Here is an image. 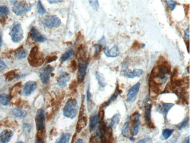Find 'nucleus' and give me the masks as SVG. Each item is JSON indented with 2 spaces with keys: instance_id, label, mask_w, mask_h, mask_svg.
Returning <instances> with one entry per match:
<instances>
[{
  "instance_id": "obj_15",
  "label": "nucleus",
  "mask_w": 190,
  "mask_h": 143,
  "mask_svg": "<svg viewBox=\"0 0 190 143\" xmlns=\"http://www.w3.org/2000/svg\"><path fill=\"white\" fill-rule=\"evenodd\" d=\"M152 105L151 104L147 103L145 106V119L146 125L149 128H154V124L151 120V111Z\"/></svg>"
},
{
  "instance_id": "obj_52",
  "label": "nucleus",
  "mask_w": 190,
  "mask_h": 143,
  "mask_svg": "<svg viewBox=\"0 0 190 143\" xmlns=\"http://www.w3.org/2000/svg\"><path fill=\"white\" fill-rule=\"evenodd\" d=\"M1 45H2V38L1 35H0V48L1 47Z\"/></svg>"
},
{
  "instance_id": "obj_28",
  "label": "nucleus",
  "mask_w": 190,
  "mask_h": 143,
  "mask_svg": "<svg viewBox=\"0 0 190 143\" xmlns=\"http://www.w3.org/2000/svg\"><path fill=\"white\" fill-rule=\"evenodd\" d=\"M96 76L100 86L103 88H105V86H106V83L103 75L99 72H97L96 73Z\"/></svg>"
},
{
  "instance_id": "obj_32",
  "label": "nucleus",
  "mask_w": 190,
  "mask_h": 143,
  "mask_svg": "<svg viewBox=\"0 0 190 143\" xmlns=\"http://www.w3.org/2000/svg\"><path fill=\"white\" fill-rule=\"evenodd\" d=\"M174 132L173 129H169V128H166L163 130L162 131V136L164 138V140H166L168 138L170 137V136L172 135V134Z\"/></svg>"
},
{
  "instance_id": "obj_21",
  "label": "nucleus",
  "mask_w": 190,
  "mask_h": 143,
  "mask_svg": "<svg viewBox=\"0 0 190 143\" xmlns=\"http://www.w3.org/2000/svg\"><path fill=\"white\" fill-rule=\"evenodd\" d=\"M101 143H112L113 142V132L112 128L108 126L106 134L101 138Z\"/></svg>"
},
{
  "instance_id": "obj_22",
  "label": "nucleus",
  "mask_w": 190,
  "mask_h": 143,
  "mask_svg": "<svg viewBox=\"0 0 190 143\" xmlns=\"http://www.w3.org/2000/svg\"><path fill=\"white\" fill-rule=\"evenodd\" d=\"M121 93H122V90L119 89V86L118 85L117 86H116V89H115V90L114 93L111 96V97H110V99H109L107 102H106L103 105V107L104 108V107H106L108 106H109L112 102H113L114 101H115V100L117 99L118 96Z\"/></svg>"
},
{
  "instance_id": "obj_53",
  "label": "nucleus",
  "mask_w": 190,
  "mask_h": 143,
  "mask_svg": "<svg viewBox=\"0 0 190 143\" xmlns=\"http://www.w3.org/2000/svg\"><path fill=\"white\" fill-rule=\"evenodd\" d=\"M185 143H189V137H188V138H187Z\"/></svg>"
},
{
  "instance_id": "obj_13",
  "label": "nucleus",
  "mask_w": 190,
  "mask_h": 143,
  "mask_svg": "<svg viewBox=\"0 0 190 143\" xmlns=\"http://www.w3.org/2000/svg\"><path fill=\"white\" fill-rule=\"evenodd\" d=\"M174 106V104L172 103H166L164 102H161L158 105L156 106V108L157 111L160 113L162 114L165 119H166L167 114L169 110Z\"/></svg>"
},
{
  "instance_id": "obj_46",
  "label": "nucleus",
  "mask_w": 190,
  "mask_h": 143,
  "mask_svg": "<svg viewBox=\"0 0 190 143\" xmlns=\"http://www.w3.org/2000/svg\"><path fill=\"white\" fill-rule=\"evenodd\" d=\"M87 102L88 103H91L92 102V100H91V95L90 93L89 90V89L87 90Z\"/></svg>"
},
{
  "instance_id": "obj_34",
  "label": "nucleus",
  "mask_w": 190,
  "mask_h": 143,
  "mask_svg": "<svg viewBox=\"0 0 190 143\" xmlns=\"http://www.w3.org/2000/svg\"><path fill=\"white\" fill-rule=\"evenodd\" d=\"M145 46V44H142L140 42H139L138 41L135 40L134 41V42L133 43V44H132V46L131 47V49L133 50L136 51V50H138L140 49L141 48H144Z\"/></svg>"
},
{
  "instance_id": "obj_33",
  "label": "nucleus",
  "mask_w": 190,
  "mask_h": 143,
  "mask_svg": "<svg viewBox=\"0 0 190 143\" xmlns=\"http://www.w3.org/2000/svg\"><path fill=\"white\" fill-rule=\"evenodd\" d=\"M9 101V96L7 94H3L0 95V104L6 106L8 104Z\"/></svg>"
},
{
  "instance_id": "obj_35",
  "label": "nucleus",
  "mask_w": 190,
  "mask_h": 143,
  "mask_svg": "<svg viewBox=\"0 0 190 143\" xmlns=\"http://www.w3.org/2000/svg\"><path fill=\"white\" fill-rule=\"evenodd\" d=\"M45 134H46L45 130L37 131V134H36V140L43 141L44 138L45 137Z\"/></svg>"
},
{
  "instance_id": "obj_10",
  "label": "nucleus",
  "mask_w": 190,
  "mask_h": 143,
  "mask_svg": "<svg viewBox=\"0 0 190 143\" xmlns=\"http://www.w3.org/2000/svg\"><path fill=\"white\" fill-rule=\"evenodd\" d=\"M140 87V83L138 82L136 83L135 85H134L133 86L128 90L127 96H126V102L128 103H132L136 100Z\"/></svg>"
},
{
  "instance_id": "obj_20",
  "label": "nucleus",
  "mask_w": 190,
  "mask_h": 143,
  "mask_svg": "<svg viewBox=\"0 0 190 143\" xmlns=\"http://www.w3.org/2000/svg\"><path fill=\"white\" fill-rule=\"evenodd\" d=\"M87 122H88V119L85 115L80 117L76 125V132L80 133L86 127L87 124Z\"/></svg>"
},
{
  "instance_id": "obj_27",
  "label": "nucleus",
  "mask_w": 190,
  "mask_h": 143,
  "mask_svg": "<svg viewBox=\"0 0 190 143\" xmlns=\"http://www.w3.org/2000/svg\"><path fill=\"white\" fill-rule=\"evenodd\" d=\"M12 114L13 115L17 117H19V118H22L26 116L27 114V112L25 110H21V109H14L12 111Z\"/></svg>"
},
{
  "instance_id": "obj_39",
  "label": "nucleus",
  "mask_w": 190,
  "mask_h": 143,
  "mask_svg": "<svg viewBox=\"0 0 190 143\" xmlns=\"http://www.w3.org/2000/svg\"><path fill=\"white\" fill-rule=\"evenodd\" d=\"M189 122V117L185 118L180 124H179L178 126H177V127L178 130H181L185 127H186L188 124Z\"/></svg>"
},
{
  "instance_id": "obj_54",
  "label": "nucleus",
  "mask_w": 190,
  "mask_h": 143,
  "mask_svg": "<svg viewBox=\"0 0 190 143\" xmlns=\"http://www.w3.org/2000/svg\"><path fill=\"white\" fill-rule=\"evenodd\" d=\"M35 143H44L43 141H39V140H36L35 141Z\"/></svg>"
},
{
  "instance_id": "obj_1",
  "label": "nucleus",
  "mask_w": 190,
  "mask_h": 143,
  "mask_svg": "<svg viewBox=\"0 0 190 143\" xmlns=\"http://www.w3.org/2000/svg\"><path fill=\"white\" fill-rule=\"evenodd\" d=\"M171 73V66L163 56L160 57L155 66L151 70L149 79L162 85L167 80V75Z\"/></svg>"
},
{
  "instance_id": "obj_19",
  "label": "nucleus",
  "mask_w": 190,
  "mask_h": 143,
  "mask_svg": "<svg viewBox=\"0 0 190 143\" xmlns=\"http://www.w3.org/2000/svg\"><path fill=\"white\" fill-rule=\"evenodd\" d=\"M70 76L69 73L65 72L60 75L57 79V85L61 88H65L66 86L67 82L70 80Z\"/></svg>"
},
{
  "instance_id": "obj_47",
  "label": "nucleus",
  "mask_w": 190,
  "mask_h": 143,
  "mask_svg": "<svg viewBox=\"0 0 190 143\" xmlns=\"http://www.w3.org/2000/svg\"><path fill=\"white\" fill-rule=\"evenodd\" d=\"M77 86V81L74 80L72 82V83L70 85V89H74Z\"/></svg>"
},
{
  "instance_id": "obj_55",
  "label": "nucleus",
  "mask_w": 190,
  "mask_h": 143,
  "mask_svg": "<svg viewBox=\"0 0 190 143\" xmlns=\"http://www.w3.org/2000/svg\"><path fill=\"white\" fill-rule=\"evenodd\" d=\"M17 143H23V142H22V141H19V142H17Z\"/></svg>"
},
{
  "instance_id": "obj_7",
  "label": "nucleus",
  "mask_w": 190,
  "mask_h": 143,
  "mask_svg": "<svg viewBox=\"0 0 190 143\" xmlns=\"http://www.w3.org/2000/svg\"><path fill=\"white\" fill-rule=\"evenodd\" d=\"M140 114L139 112H135L129 120L131 122V133L132 136H136L139 131V127L140 124Z\"/></svg>"
},
{
  "instance_id": "obj_29",
  "label": "nucleus",
  "mask_w": 190,
  "mask_h": 143,
  "mask_svg": "<svg viewBox=\"0 0 190 143\" xmlns=\"http://www.w3.org/2000/svg\"><path fill=\"white\" fill-rule=\"evenodd\" d=\"M73 53L74 51L73 49H69V50L66 52L60 58V61H61V62H64L67 61L69 58H70L73 55Z\"/></svg>"
},
{
  "instance_id": "obj_49",
  "label": "nucleus",
  "mask_w": 190,
  "mask_h": 143,
  "mask_svg": "<svg viewBox=\"0 0 190 143\" xmlns=\"http://www.w3.org/2000/svg\"><path fill=\"white\" fill-rule=\"evenodd\" d=\"M148 141H149V138H143L139 140L136 143H147Z\"/></svg>"
},
{
  "instance_id": "obj_14",
  "label": "nucleus",
  "mask_w": 190,
  "mask_h": 143,
  "mask_svg": "<svg viewBox=\"0 0 190 143\" xmlns=\"http://www.w3.org/2000/svg\"><path fill=\"white\" fill-rule=\"evenodd\" d=\"M37 87V83L34 81L27 82L23 86V94L28 96L30 95L34 92Z\"/></svg>"
},
{
  "instance_id": "obj_8",
  "label": "nucleus",
  "mask_w": 190,
  "mask_h": 143,
  "mask_svg": "<svg viewBox=\"0 0 190 143\" xmlns=\"http://www.w3.org/2000/svg\"><path fill=\"white\" fill-rule=\"evenodd\" d=\"M35 124L37 131L45 130V113L43 109H39L35 116Z\"/></svg>"
},
{
  "instance_id": "obj_12",
  "label": "nucleus",
  "mask_w": 190,
  "mask_h": 143,
  "mask_svg": "<svg viewBox=\"0 0 190 143\" xmlns=\"http://www.w3.org/2000/svg\"><path fill=\"white\" fill-rule=\"evenodd\" d=\"M30 37L32 40L36 42H44L47 40V38L43 34L38 32L35 27H32L30 31Z\"/></svg>"
},
{
  "instance_id": "obj_38",
  "label": "nucleus",
  "mask_w": 190,
  "mask_h": 143,
  "mask_svg": "<svg viewBox=\"0 0 190 143\" xmlns=\"http://www.w3.org/2000/svg\"><path fill=\"white\" fill-rule=\"evenodd\" d=\"M165 2L167 8H169L171 11H173L175 9V7L177 4L176 1H171V0H170V1H166Z\"/></svg>"
},
{
  "instance_id": "obj_51",
  "label": "nucleus",
  "mask_w": 190,
  "mask_h": 143,
  "mask_svg": "<svg viewBox=\"0 0 190 143\" xmlns=\"http://www.w3.org/2000/svg\"><path fill=\"white\" fill-rule=\"evenodd\" d=\"M75 143H84V142L83 141V140H81V139H79V140H78Z\"/></svg>"
},
{
  "instance_id": "obj_3",
  "label": "nucleus",
  "mask_w": 190,
  "mask_h": 143,
  "mask_svg": "<svg viewBox=\"0 0 190 143\" xmlns=\"http://www.w3.org/2000/svg\"><path fill=\"white\" fill-rule=\"evenodd\" d=\"M77 102L74 99L69 100L63 108V115L70 119L76 117L78 113Z\"/></svg>"
},
{
  "instance_id": "obj_37",
  "label": "nucleus",
  "mask_w": 190,
  "mask_h": 143,
  "mask_svg": "<svg viewBox=\"0 0 190 143\" xmlns=\"http://www.w3.org/2000/svg\"><path fill=\"white\" fill-rule=\"evenodd\" d=\"M9 8L6 6H0V16L4 17L9 13Z\"/></svg>"
},
{
  "instance_id": "obj_26",
  "label": "nucleus",
  "mask_w": 190,
  "mask_h": 143,
  "mask_svg": "<svg viewBox=\"0 0 190 143\" xmlns=\"http://www.w3.org/2000/svg\"><path fill=\"white\" fill-rule=\"evenodd\" d=\"M70 136L71 135L70 133L63 134L56 141V143H69L70 139Z\"/></svg>"
},
{
  "instance_id": "obj_36",
  "label": "nucleus",
  "mask_w": 190,
  "mask_h": 143,
  "mask_svg": "<svg viewBox=\"0 0 190 143\" xmlns=\"http://www.w3.org/2000/svg\"><path fill=\"white\" fill-rule=\"evenodd\" d=\"M37 9H38V12L39 14L43 15L46 14V10L44 8L42 4V2L41 1H38V4H37Z\"/></svg>"
},
{
  "instance_id": "obj_5",
  "label": "nucleus",
  "mask_w": 190,
  "mask_h": 143,
  "mask_svg": "<svg viewBox=\"0 0 190 143\" xmlns=\"http://www.w3.org/2000/svg\"><path fill=\"white\" fill-rule=\"evenodd\" d=\"M12 4V11L18 16L22 15L29 12L33 5L26 3V2H18L17 1H11Z\"/></svg>"
},
{
  "instance_id": "obj_17",
  "label": "nucleus",
  "mask_w": 190,
  "mask_h": 143,
  "mask_svg": "<svg viewBox=\"0 0 190 143\" xmlns=\"http://www.w3.org/2000/svg\"><path fill=\"white\" fill-rule=\"evenodd\" d=\"M14 135L11 130H5L0 133V143H8Z\"/></svg>"
},
{
  "instance_id": "obj_41",
  "label": "nucleus",
  "mask_w": 190,
  "mask_h": 143,
  "mask_svg": "<svg viewBox=\"0 0 190 143\" xmlns=\"http://www.w3.org/2000/svg\"><path fill=\"white\" fill-rule=\"evenodd\" d=\"M17 74L16 73L15 71L13 70L11 71L10 72H9L7 75V77H6V80L7 81H11L12 79H14L16 76H17Z\"/></svg>"
},
{
  "instance_id": "obj_2",
  "label": "nucleus",
  "mask_w": 190,
  "mask_h": 143,
  "mask_svg": "<svg viewBox=\"0 0 190 143\" xmlns=\"http://www.w3.org/2000/svg\"><path fill=\"white\" fill-rule=\"evenodd\" d=\"M45 61L43 55L39 52L38 47L35 46L32 48L28 57V61L30 65L34 67L40 66L44 63Z\"/></svg>"
},
{
  "instance_id": "obj_45",
  "label": "nucleus",
  "mask_w": 190,
  "mask_h": 143,
  "mask_svg": "<svg viewBox=\"0 0 190 143\" xmlns=\"http://www.w3.org/2000/svg\"><path fill=\"white\" fill-rule=\"evenodd\" d=\"M184 38L185 39V41L189 39V28L187 29L184 32Z\"/></svg>"
},
{
  "instance_id": "obj_18",
  "label": "nucleus",
  "mask_w": 190,
  "mask_h": 143,
  "mask_svg": "<svg viewBox=\"0 0 190 143\" xmlns=\"http://www.w3.org/2000/svg\"><path fill=\"white\" fill-rule=\"evenodd\" d=\"M104 52L105 55L108 57V58H116L120 54L119 49L116 45H114L112 48L109 49L107 47H106L104 50Z\"/></svg>"
},
{
  "instance_id": "obj_30",
  "label": "nucleus",
  "mask_w": 190,
  "mask_h": 143,
  "mask_svg": "<svg viewBox=\"0 0 190 143\" xmlns=\"http://www.w3.org/2000/svg\"><path fill=\"white\" fill-rule=\"evenodd\" d=\"M28 55V52L26 50L24 49H21L18 50L15 54V58L18 59H22L25 58Z\"/></svg>"
},
{
  "instance_id": "obj_16",
  "label": "nucleus",
  "mask_w": 190,
  "mask_h": 143,
  "mask_svg": "<svg viewBox=\"0 0 190 143\" xmlns=\"http://www.w3.org/2000/svg\"><path fill=\"white\" fill-rule=\"evenodd\" d=\"M123 73L125 77L130 79H134L135 77H140L143 75V71L140 69H135L133 70L129 69H126L123 70Z\"/></svg>"
},
{
  "instance_id": "obj_25",
  "label": "nucleus",
  "mask_w": 190,
  "mask_h": 143,
  "mask_svg": "<svg viewBox=\"0 0 190 143\" xmlns=\"http://www.w3.org/2000/svg\"><path fill=\"white\" fill-rule=\"evenodd\" d=\"M129 125H130V120L129 117H128V120L126 122L125 124L123 126L122 130V135L125 137L129 138Z\"/></svg>"
},
{
  "instance_id": "obj_6",
  "label": "nucleus",
  "mask_w": 190,
  "mask_h": 143,
  "mask_svg": "<svg viewBox=\"0 0 190 143\" xmlns=\"http://www.w3.org/2000/svg\"><path fill=\"white\" fill-rule=\"evenodd\" d=\"M42 23L45 27L52 29L53 28H58L61 23L60 19L55 15L47 16L42 21Z\"/></svg>"
},
{
  "instance_id": "obj_50",
  "label": "nucleus",
  "mask_w": 190,
  "mask_h": 143,
  "mask_svg": "<svg viewBox=\"0 0 190 143\" xmlns=\"http://www.w3.org/2000/svg\"><path fill=\"white\" fill-rule=\"evenodd\" d=\"M185 44H186V46H187V49L188 50V53H189V40H187V41H185Z\"/></svg>"
},
{
  "instance_id": "obj_48",
  "label": "nucleus",
  "mask_w": 190,
  "mask_h": 143,
  "mask_svg": "<svg viewBox=\"0 0 190 143\" xmlns=\"http://www.w3.org/2000/svg\"><path fill=\"white\" fill-rule=\"evenodd\" d=\"M49 2V4H59V3H62L63 1H52V0H48V1Z\"/></svg>"
},
{
  "instance_id": "obj_43",
  "label": "nucleus",
  "mask_w": 190,
  "mask_h": 143,
  "mask_svg": "<svg viewBox=\"0 0 190 143\" xmlns=\"http://www.w3.org/2000/svg\"><path fill=\"white\" fill-rule=\"evenodd\" d=\"M89 3L94 10H98L99 7V3L98 1H89Z\"/></svg>"
},
{
  "instance_id": "obj_4",
  "label": "nucleus",
  "mask_w": 190,
  "mask_h": 143,
  "mask_svg": "<svg viewBox=\"0 0 190 143\" xmlns=\"http://www.w3.org/2000/svg\"><path fill=\"white\" fill-rule=\"evenodd\" d=\"M10 37L13 42L19 43L23 39V31L22 25L19 22H15L10 32Z\"/></svg>"
},
{
  "instance_id": "obj_44",
  "label": "nucleus",
  "mask_w": 190,
  "mask_h": 143,
  "mask_svg": "<svg viewBox=\"0 0 190 143\" xmlns=\"http://www.w3.org/2000/svg\"><path fill=\"white\" fill-rule=\"evenodd\" d=\"M7 68V66L6 64L4 63V62L1 59H0V71L4 70Z\"/></svg>"
},
{
  "instance_id": "obj_40",
  "label": "nucleus",
  "mask_w": 190,
  "mask_h": 143,
  "mask_svg": "<svg viewBox=\"0 0 190 143\" xmlns=\"http://www.w3.org/2000/svg\"><path fill=\"white\" fill-rule=\"evenodd\" d=\"M78 68V65L75 60H72L70 62V66H69V69L72 72H74Z\"/></svg>"
},
{
  "instance_id": "obj_9",
  "label": "nucleus",
  "mask_w": 190,
  "mask_h": 143,
  "mask_svg": "<svg viewBox=\"0 0 190 143\" xmlns=\"http://www.w3.org/2000/svg\"><path fill=\"white\" fill-rule=\"evenodd\" d=\"M53 71V68L50 65H47L41 68L39 73V76L42 83L46 84L49 83L50 80V74Z\"/></svg>"
},
{
  "instance_id": "obj_11",
  "label": "nucleus",
  "mask_w": 190,
  "mask_h": 143,
  "mask_svg": "<svg viewBox=\"0 0 190 143\" xmlns=\"http://www.w3.org/2000/svg\"><path fill=\"white\" fill-rule=\"evenodd\" d=\"M87 67H88V62L86 59L79 61V64L78 65L77 77H78V81L80 83L82 82L84 79L87 72Z\"/></svg>"
},
{
  "instance_id": "obj_23",
  "label": "nucleus",
  "mask_w": 190,
  "mask_h": 143,
  "mask_svg": "<svg viewBox=\"0 0 190 143\" xmlns=\"http://www.w3.org/2000/svg\"><path fill=\"white\" fill-rule=\"evenodd\" d=\"M98 123V114H95L92 116L89 120V131L90 132L94 131L96 130Z\"/></svg>"
},
{
  "instance_id": "obj_42",
  "label": "nucleus",
  "mask_w": 190,
  "mask_h": 143,
  "mask_svg": "<svg viewBox=\"0 0 190 143\" xmlns=\"http://www.w3.org/2000/svg\"><path fill=\"white\" fill-rule=\"evenodd\" d=\"M57 59V56L56 55H51V56H48L47 58L45 59V61L46 64H49V63H51L52 62L56 61Z\"/></svg>"
},
{
  "instance_id": "obj_31",
  "label": "nucleus",
  "mask_w": 190,
  "mask_h": 143,
  "mask_svg": "<svg viewBox=\"0 0 190 143\" xmlns=\"http://www.w3.org/2000/svg\"><path fill=\"white\" fill-rule=\"evenodd\" d=\"M94 49H95V53H94V57L96 59H97L98 58V56L100 55V53L102 50L103 49V45L101 44H96L94 46Z\"/></svg>"
},
{
  "instance_id": "obj_24",
  "label": "nucleus",
  "mask_w": 190,
  "mask_h": 143,
  "mask_svg": "<svg viewBox=\"0 0 190 143\" xmlns=\"http://www.w3.org/2000/svg\"><path fill=\"white\" fill-rule=\"evenodd\" d=\"M120 119V114L119 113L115 114L110 120L109 127H111L112 128H115L117 126V125L118 124V123H119Z\"/></svg>"
}]
</instances>
